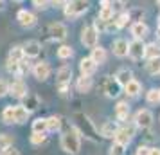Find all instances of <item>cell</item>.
Masks as SVG:
<instances>
[{"mask_svg": "<svg viewBox=\"0 0 160 155\" xmlns=\"http://www.w3.org/2000/svg\"><path fill=\"white\" fill-rule=\"evenodd\" d=\"M72 54H74V51H72V47H68V45H61V47L58 49V56L61 59L72 58Z\"/></svg>", "mask_w": 160, "mask_h": 155, "instance_id": "1f68e13d", "label": "cell"}, {"mask_svg": "<svg viewBox=\"0 0 160 155\" xmlns=\"http://www.w3.org/2000/svg\"><path fill=\"white\" fill-rule=\"evenodd\" d=\"M124 90H126V94H128V96H133V97H135V96H138V94H140L142 85H140L137 80H131V81L128 83L126 87H124Z\"/></svg>", "mask_w": 160, "mask_h": 155, "instance_id": "cb8c5ba5", "label": "cell"}, {"mask_svg": "<svg viewBox=\"0 0 160 155\" xmlns=\"http://www.w3.org/2000/svg\"><path fill=\"white\" fill-rule=\"evenodd\" d=\"M16 2H22V0H16Z\"/></svg>", "mask_w": 160, "mask_h": 155, "instance_id": "c3c4849f", "label": "cell"}, {"mask_svg": "<svg viewBox=\"0 0 160 155\" xmlns=\"http://www.w3.org/2000/svg\"><path fill=\"white\" fill-rule=\"evenodd\" d=\"M74 128L79 132V135H85L87 139L99 141V137H97V130H95L94 123H92L90 117H88L87 114H83V112L74 114Z\"/></svg>", "mask_w": 160, "mask_h": 155, "instance_id": "6da1fadb", "label": "cell"}, {"mask_svg": "<svg viewBox=\"0 0 160 155\" xmlns=\"http://www.w3.org/2000/svg\"><path fill=\"white\" fill-rule=\"evenodd\" d=\"M97 40H99V31L95 29V25H88V27L81 31V44L85 47L94 49L97 45Z\"/></svg>", "mask_w": 160, "mask_h": 155, "instance_id": "5b68a950", "label": "cell"}, {"mask_svg": "<svg viewBox=\"0 0 160 155\" xmlns=\"http://www.w3.org/2000/svg\"><path fill=\"white\" fill-rule=\"evenodd\" d=\"M115 80L121 83L122 87H126V85L131 81V70H128V69H121V70L115 74Z\"/></svg>", "mask_w": 160, "mask_h": 155, "instance_id": "484cf974", "label": "cell"}, {"mask_svg": "<svg viewBox=\"0 0 160 155\" xmlns=\"http://www.w3.org/2000/svg\"><path fill=\"white\" fill-rule=\"evenodd\" d=\"M51 4H54V6H65L67 0H51Z\"/></svg>", "mask_w": 160, "mask_h": 155, "instance_id": "b9f144b4", "label": "cell"}, {"mask_svg": "<svg viewBox=\"0 0 160 155\" xmlns=\"http://www.w3.org/2000/svg\"><path fill=\"white\" fill-rule=\"evenodd\" d=\"M88 9V0H67L63 6L67 18H78Z\"/></svg>", "mask_w": 160, "mask_h": 155, "instance_id": "277c9868", "label": "cell"}, {"mask_svg": "<svg viewBox=\"0 0 160 155\" xmlns=\"http://www.w3.org/2000/svg\"><path fill=\"white\" fill-rule=\"evenodd\" d=\"M144 58L148 59H153V58H160V47L157 44H149L146 45V54Z\"/></svg>", "mask_w": 160, "mask_h": 155, "instance_id": "4316f807", "label": "cell"}, {"mask_svg": "<svg viewBox=\"0 0 160 155\" xmlns=\"http://www.w3.org/2000/svg\"><path fill=\"white\" fill-rule=\"evenodd\" d=\"M153 123V114L149 110H138L135 114V125L138 128H149Z\"/></svg>", "mask_w": 160, "mask_h": 155, "instance_id": "ba28073f", "label": "cell"}, {"mask_svg": "<svg viewBox=\"0 0 160 155\" xmlns=\"http://www.w3.org/2000/svg\"><path fill=\"white\" fill-rule=\"evenodd\" d=\"M22 105L29 112H32V110H36L38 106H40V99H38L36 96H32V94H27V96L23 97V103Z\"/></svg>", "mask_w": 160, "mask_h": 155, "instance_id": "603a6c76", "label": "cell"}, {"mask_svg": "<svg viewBox=\"0 0 160 155\" xmlns=\"http://www.w3.org/2000/svg\"><path fill=\"white\" fill-rule=\"evenodd\" d=\"M131 34L135 40H142V38L148 36V25L144 22H135L131 25Z\"/></svg>", "mask_w": 160, "mask_h": 155, "instance_id": "e0dca14e", "label": "cell"}, {"mask_svg": "<svg viewBox=\"0 0 160 155\" xmlns=\"http://www.w3.org/2000/svg\"><path fill=\"white\" fill-rule=\"evenodd\" d=\"M128 20H130V13H121L115 20V29H122L124 25L128 23Z\"/></svg>", "mask_w": 160, "mask_h": 155, "instance_id": "836d02e7", "label": "cell"}, {"mask_svg": "<svg viewBox=\"0 0 160 155\" xmlns=\"http://www.w3.org/2000/svg\"><path fill=\"white\" fill-rule=\"evenodd\" d=\"M16 18H18V22H20V25H22V27H32V25L36 23V16L32 15L31 11H27V9L18 11Z\"/></svg>", "mask_w": 160, "mask_h": 155, "instance_id": "8fae6325", "label": "cell"}, {"mask_svg": "<svg viewBox=\"0 0 160 155\" xmlns=\"http://www.w3.org/2000/svg\"><path fill=\"white\" fill-rule=\"evenodd\" d=\"M9 94H13L18 99H23V97L27 96V85L22 80H16V81H13L9 85Z\"/></svg>", "mask_w": 160, "mask_h": 155, "instance_id": "9c48e42d", "label": "cell"}, {"mask_svg": "<svg viewBox=\"0 0 160 155\" xmlns=\"http://www.w3.org/2000/svg\"><path fill=\"white\" fill-rule=\"evenodd\" d=\"M158 74H160V72H158Z\"/></svg>", "mask_w": 160, "mask_h": 155, "instance_id": "681fc988", "label": "cell"}, {"mask_svg": "<svg viewBox=\"0 0 160 155\" xmlns=\"http://www.w3.org/2000/svg\"><path fill=\"white\" fill-rule=\"evenodd\" d=\"M97 18H101V20H112V18H113V6H110V8H101Z\"/></svg>", "mask_w": 160, "mask_h": 155, "instance_id": "d6a6232c", "label": "cell"}, {"mask_svg": "<svg viewBox=\"0 0 160 155\" xmlns=\"http://www.w3.org/2000/svg\"><path fill=\"white\" fill-rule=\"evenodd\" d=\"M131 137H133V128H119L115 133V142H119V144H124V146H128L130 144Z\"/></svg>", "mask_w": 160, "mask_h": 155, "instance_id": "4fadbf2b", "label": "cell"}, {"mask_svg": "<svg viewBox=\"0 0 160 155\" xmlns=\"http://www.w3.org/2000/svg\"><path fill=\"white\" fill-rule=\"evenodd\" d=\"M117 133V128L113 123H104V125L101 126V135L102 137H115Z\"/></svg>", "mask_w": 160, "mask_h": 155, "instance_id": "83f0119b", "label": "cell"}, {"mask_svg": "<svg viewBox=\"0 0 160 155\" xmlns=\"http://www.w3.org/2000/svg\"><path fill=\"white\" fill-rule=\"evenodd\" d=\"M158 36H160V27H158Z\"/></svg>", "mask_w": 160, "mask_h": 155, "instance_id": "bcb514c9", "label": "cell"}, {"mask_svg": "<svg viewBox=\"0 0 160 155\" xmlns=\"http://www.w3.org/2000/svg\"><path fill=\"white\" fill-rule=\"evenodd\" d=\"M126 150H124V144H119V142H113V146L110 148V155H124Z\"/></svg>", "mask_w": 160, "mask_h": 155, "instance_id": "d590c367", "label": "cell"}, {"mask_svg": "<svg viewBox=\"0 0 160 155\" xmlns=\"http://www.w3.org/2000/svg\"><path fill=\"white\" fill-rule=\"evenodd\" d=\"M146 69H148V72L149 74H158L160 72V58H153L148 61V65H146Z\"/></svg>", "mask_w": 160, "mask_h": 155, "instance_id": "4dcf8cb0", "label": "cell"}, {"mask_svg": "<svg viewBox=\"0 0 160 155\" xmlns=\"http://www.w3.org/2000/svg\"><path fill=\"white\" fill-rule=\"evenodd\" d=\"M157 4H158V6H160V0H157Z\"/></svg>", "mask_w": 160, "mask_h": 155, "instance_id": "f6af8a7d", "label": "cell"}, {"mask_svg": "<svg viewBox=\"0 0 160 155\" xmlns=\"http://www.w3.org/2000/svg\"><path fill=\"white\" fill-rule=\"evenodd\" d=\"M23 58H25L23 47H13V49L9 51L8 61H13V63H20V61H23Z\"/></svg>", "mask_w": 160, "mask_h": 155, "instance_id": "d6986e66", "label": "cell"}, {"mask_svg": "<svg viewBox=\"0 0 160 155\" xmlns=\"http://www.w3.org/2000/svg\"><path fill=\"white\" fill-rule=\"evenodd\" d=\"M158 27H160V20H158Z\"/></svg>", "mask_w": 160, "mask_h": 155, "instance_id": "7dc6e473", "label": "cell"}, {"mask_svg": "<svg viewBox=\"0 0 160 155\" xmlns=\"http://www.w3.org/2000/svg\"><path fill=\"white\" fill-rule=\"evenodd\" d=\"M49 130V125H47V119H42L38 117L32 121V132L34 133H45Z\"/></svg>", "mask_w": 160, "mask_h": 155, "instance_id": "d4e9b609", "label": "cell"}, {"mask_svg": "<svg viewBox=\"0 0 160 155\" xmlns=\"http://www.w3.org/2000/svg\"><path fill=\"white\" fill-rule=\"evenodd\" d=\"M137 155H149V148L138 146V148H137Z\"/></svg>", "mask_w": 160, "mask_h": 155, "instance_id": "60d3db41", "label": "cell"}, {"mask_svg": "<svg viewBox=\"0 0 160 155\" xmlns=\"http://www.w3.org/2000/svg\"><path fill=\"white\" fill-rule=\"evenodd\" d=\"M49 33H51V36L54 38V40H65L67 38V27L63 25V23H59V22L51 23Z\"/></svg>", "mask_w": 160, "mask_h": 155, "instance_id": "2e32d148", "label": "cell"}, {"mask_svg": "<svg viewBox=\"0 0 160 155\" xmlns=\"http://www.w3.org/2000/svg\"><path fill=\"white\" fill-rule=\"evenodd\" d=\"M2 6H4V0H0V9H2Z\"/></svg>", "mask_w": 160, "mask_h": 155, "instance_id": "ee69618b", "label": "cell"}, {"mask_svg": "<svg viewBox=\"0 0 160 155\" xmlns=\"http://www.w3.org/2000/svg\"><path fill=\"white\" fill-rule=\"evenodd\" d=\"M76 89H78V92H88L92 89V78L90 76H81L76 83Z\"/></svg>", "mask_w": 160, "mask_h": 155, "instance_id": "7402d4cb", "label": "cell"}, {"mask_svg": "<svg viewBox=\"0 0 160 155\" xmlns=\"http://www.w3.org/2000/svg\"><path fill=\"white\" fill-rule=\"evenodd\" d=\"M128 54H130V58H133V59L144 58V54H146V45L142 44V40H133V42L130 44Z\"/></svg>", "mask_w": 160, "mask_h": 155, "instance_id": "52a82bcc", "label": "cell"}, {"mask_svg": "<svg viewBox=\"0 0 160 155\" xmlns=\"http://www.w3.org/2000/svg\"><path fill=\"white\" fill-rule=\"evenodd\" d=\"M45 141H47V135H45V133H34L32 132V135H31V142H32V144H43Z\"/></svg>", "mask_w": 160, "mask_h": 155, "instance_id": "e575fe53", "label": "cell"}, {"mask_svg": "<svg viewBox=\"0 0 160 155\" xmlns=\"http://www.w3.org/2000/svg\"><path fill=\"white\" fill-rule=\"evenodd\" d=\"M47 125H49V132H58L61 128V117L59 116H51L47 119Z\"/></svg>", "mask_w": 160, "mask_h": 155, "instance_id": "f1b7e54d", "label": "cell"}, {"mask_svg": "<svg viewBox=\"0 0 160 155\" xmlns=\"http://www.w3.org/2000/svg\"><path fill=\"white\" fill-rule=\"evenodd\" d=\"M61 148H63V152H67V153H70V155L79 153L81 137L76 128H70V130L63 132V135H61Z\"/></svg>", "mask_w": 160, "mask_h": 155, "instance_id": "7a4b0ae2", "label": "cell"}, {"mask_svg": "<svg viewBox=\"0 0 160 155\" xmlns=\"http://www.w3.org/2000/svg\"><path fill=\"white\" fill-rule=\"evenodd\" d=\"M31 112L23 106V105H16V106H8V108H4L2 112V121L4 123H25L27 117H29Z\"/></svg>", "mask_w": 160, "mask_h": 155, "instance_id": "3957f363", "label": "cell"}, {"mask_svg": "<svg viewBox=\"0 0 160 155\" xmlns=\"http://www.w3.org/2000/svg\"><path fill=\"white\" fill-rule=\"evenodd\" d=\"M70 78H72V69L70 67H61L56 74V81L58 85H68L70 83Z\"/></svg>", "mask_w": 160, "mask_h": 155, "instance_id": "ac0fdd59", "label": "cell"}, {"mask_svg": "<svg viewBox=\"0 0 160 155\" xmlns=\"http://www.w3.org/2000/svg\"><path fill=\"white\" fill-rule=\"evenodd\" d=\"M32 74H34V78H36L38 81H45L49 78V74H51V67H49V63H45V61L36 63V65L32 67Z\"/></svg>", "mask_w": 160, "mask_h": 155, "instance_id": "30bf717a", "label": "cell"}, {"mask_svg": "<svg viewBox=\"0 0 160 155\" xmlns=\"http://www.w3.org/2000/svg\"><path fill=\"white\" fill-rule=\"evenodd\" d=\"M2 155H20V152L15 150V148H8V150H4V152H2Z\"/></svg>", "mask_w": 160, "mask_h": 155, "instance_id": "ab89813d", "label": "cell"}, {"mask_svg": "<svg viewBox=\"0 0 160 155\" xmlns=\"http://www.w3.org/2000/svg\"><path fill=\"white\" fill-rule=\"evenodd\" d=\"M115 116L119 121H126L128 119V116H130V106H128V103H124V101H121V103L115 106Z\"/></svg>", "mask_w": 160, "mask_h": 155, "instance_id": "44dd1931", "label": "cell"}, {"mask_svg": "<svg viewBox=\"0 0 160 155\" xmlns=\"http://www.w3.org/2000/svg\"><path fill=\"white\" fill-rule=\"evenodd\" d=\"M149 155H160L158 148H149Z\"/></svg>", "mask_w": 160, "mask_h": 155, "instance_id": "7bdbcfd3", "label": "cell"}, {"mask_svg": "<svg viewBox=\"0 0 160 155\" xmlns=\"http://www.w3.org/2000/svg\"><path fill=\"white\" fill-rule=\"evenodd\" d=\"M160 101V90L153 89L148 92V103H158Z\"/></svg>", "mask_w": 160, "mask_h": 155, "instance_id": "8d00e7d4", "label": "cell"}, {"mask_svg": "<svg viewBox=\"0 0 160 155\" xmlns=\"http://www.w3.org/2000/svg\"><path fill=\"white\" fill-rule=\"evenodd\" d=\"M32 4H34L38 9H45V8H49L51 0H32Z\"/></svg>", "mask_w": 160, "mask_h": 155, "instance_id": "74e56055", "label": "cell"}, {"mask_svg": "<svg viewBox=\"0 0 160 155\" xmlns=\"http://www.w3.org/2000/svg\"><path fill=\"white\" fill-rule=\"evenodd\" d=\"M97 69V63H95L92 58H83L79 61V70H81V76H92Z\"/></svg>", "mask_w": 160, "mask_h": 155, "instance_id": "5bb4252c", "label": "cell"}, {"mask_svg": "<svg viewBox=\"0 0 160 155\" xmlns=\"http://www.w3.org/2000/svg\"><path fill=\"white\" fill-rule=\"evenodd\" d=\"M13 146V137L9 133H0V152Z\"/></svg>", "mask_w": 160, "mask_h": 155, "instance_id": "f546056e", "label": "cell"}, {"mask_svg": "<svg viewBox=\"0 0 160 155\" xmlns=\"http://www.w3.org/2000/svg\"><path fill=\"white\" fill-rule=\"evenodd\" d=\"M90 58L94 59L95 63H104L106 61V51L102 49V47H99V45H95L94 49H92V54H90Z\"/></svg>", "mask_w": 160, "mask_h": 155, "instance_id": "ffe728a7", "label": "cell"}, {"mask_svg": "<svg viewBox=\"0 0 160 155\" xmlns=\"http://www.w3.org/2000/svg\"><path fill=\"white\" fill-rule=\"evenodd\" d=\"M23 52H25L27 58H36L38 54L42 52V45L36 40H29V42L23 44Z\"/></svg>", "mask_w": 160, "mask_h": 155, "instance_id": "7c38bea8", "label": "cell"}, {"mask_svg": "<svg viewBox=\"0 0 160 155\" xmlns=\"http://www.w3.org/2000/svg\"><path fill=\"white\" fill-rule=\"evenodd\" d=\"M121 89H122V85L117 81L115 78H106L104 83H102V92L108 97H117L121 94Z\"/></svg>", "mask_w": 160, "mask_h": 155, "instance_id": "8992f818", "label": "cell"}, {"mask_svg": "<svg viewBox=\"0 0 160 155\" xmlns=\"http://www.w3.org/2000/svg\"><path fill=\"white\" fill-rule=\"evenodd\" d=\"M112 49H113V54L119 56V58H124L126 54H128V49H130V44L124 40V38H117L113 45H112Z\"/></svg>", "mask_w": 160, "mask_h": 155, "instance_id": "9a60e30c", "label": "cell"}, {"mask_svg": "<svg viewBox=\"0 0 160 155\" xmlns=\"http://www.w3.org/2000/svg\"><path fill=\"white\" fill-rule=\"evenodd\" d=\"M6 94H9V85L4 80H0V97L6 96Z\"/></svg>", "mask_w": 160, "mask_h": 155, "instance_id": "f35d334b", "label": "cell"}]
</instances>
